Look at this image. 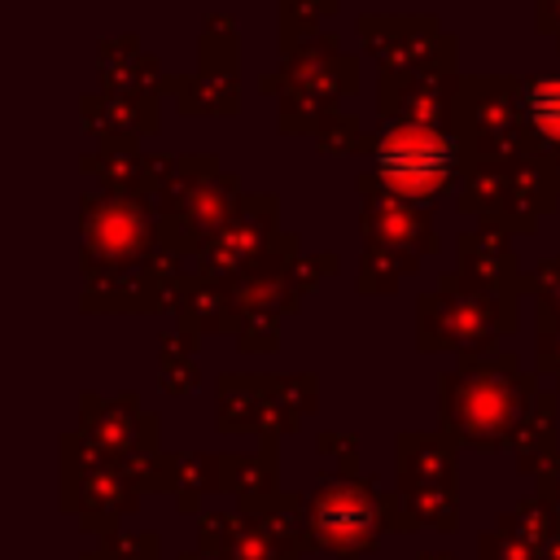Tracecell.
<instances>
[{
    "label": "cell",
    "mask_w": 560,
    "mask_h": 560,
    "mask_svg": "<svg viewBox=\"0 0 560 560\" xmlns=\"http://www.w3.org/2000/svg\"><path fill=\"white\" fill-rule=\"evenodd\" d=\"M525 109L547 140H560V79H538L525 96Z\"/></svg>",
    "instance_id": "2"
},
{
    "label": "cell",
    "mask_w": 560,
    "mask_h": 560,
    "mask_svg": "<svg viewBox=\"0 0 560 560\" xmlns=\"http://www.w3.org/2000/svg\"><path fill=\"white\" fill-rule=\"evenodd\" d=\"M451 158H455V149L446 136H438L429 127H407L381 144L376 166L402 197H433L442 188V179L451 175Z\"/></svg>",
    "instance_id": "1"
}]
</instances>
